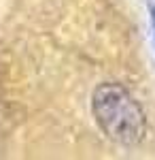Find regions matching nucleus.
Masks as SVG:
<instances>
[{
    "instance_id": "f257e3e1",
    "label": "nucleus",
    "mask_w": 155,
    "mask_h": 160,
    "mask_svg": "<svg viewBox=\"0 0 155 160\" xmlns=\"http://www.w3.org/2000/svg\"><path fill=\"white\" fill-rule=\"evenodd\" d=\"M92 111L100 130L119 145L132 148L147 135L143 107L121 83H100L92 96Z\"/></svg>"
},
{
    "instance_id": "f03ea898",
    "label": "nucleus",
    "mask_w": 155,
    "mask_h": 160,
    "mask_svg": "<svg viewBox=\"0 0 155 160\" xmlns=\"http://www.w3.org/2000/svg\"><path fill=\"white\" fill-rule=\"evenodd\" d=\"M151 13H153V28H155V7L151 9Z\"/></svg>"
}]
</instances>
